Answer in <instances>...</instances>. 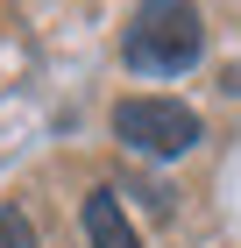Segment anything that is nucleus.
Listing matches in <instances>:
<instances>
[{
  "instance_id": "f257e3e1",
  "label": "nucleus",
  "mask_w": 241,
  "mask_h": 248,
  "mask_svg": "<svg viewBox=\"0 0 241 248\" xmlns=\"http://www.w3.org/2000/svg\"><path fill=\"white\" fill-rule=\"evenodd\" d=\"M206 50V21L192 0H142L128 21V36H121V57L149 78H170V71H192Z\"/></svg>"
},
{
  "instance_id": "f03ea898",
  "label": "nucleus",
  "mask_w": 241,
  "mask_h": 248,
  "mask_svg": "<svg viewBox=\"0 0 241 248\" xmlns=\"http://www.w3.org/2000/svg\"><path fill=\"white\" fill-rule=\"evenodd\" d=\"M113 135L135 156H185L199 142V114L185 99H121L113 107Z\"/></svg>"
},
{
  "instance_id": "7ed1b4c3",
  "label": "nucleus",
  "mask_w": 241,
  "mask_h": 248,
  "mask_svg": "<svg viewBox=\"0 0 241 248\" xmlns=\"http://www.w3.org/2000/svg\"><path fill=\"white\" fill-rule=\"evenodd\" d=\"M85 248H142L113 191H93V199H85Z\"/></svg>"
},
{
  "instance_id": "20e7f679",
  "label": "nucleus",
  "mask_w": 241,
  "mask_h": 248,
  "mask_svg": "<svg viewBox=\"0 0 241 248\" xmlns=\"http://www.w3.org/2000/svg\"><path fill=\"white\" fill-rule=\"evenodd\" d=\"M0 248H36V227H29L15 206H0Z\"/></svg>"
}]
</instances>
